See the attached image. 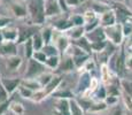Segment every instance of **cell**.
Returning a JSON list of instances; mask_svg holds the SVG:
<instances>
[{"label":"cell","mask_w":132,"mask_h":115,"mask_svg":"<svg viewBox=\"0 0 132 115\" xmlns=\"http://www.w3.org/2000/svg\"><path fill=\"white\" fill-rule=\"evenodd\" d=\"M99 25H101L100 24V17H98L96 20H94V21H92L90 23H86V24L84 25V27H85V31L86 32H90V31H92V30H94L95 28H98Z\"/></svg>","instance_id":"cell-44"},{"label":"cell","mask_w":132,"mask_h":115,"mask_svg":"<svg viewBox=\"0 0 132 115\" xmlns=\"http://www.w3.org/2000/svg\"><path fill=\"white\" fill-rule=\"evenodd\" d=\"M76 66H75V62H73V59L71 55H67L61 60L60 62V66H59V69L63 73H68V71H71L72 69H75Z\"/></svg>","instance_id":"cell-18"},{"label":"cell","mask_w":132,"mask_h":115,"mask_svg":"<svg viewBox=\"0 0 132 115\" xmlns=\"http://www.w3.org/2000/svg\"><path fill=\"white\" fill-rule=\"evenodd\" d=\"M85 36L88 38L91 43L93 42H101V40H107V36H106L105 28L102 25H99L98 28H95L94 30L90 32H86Z\"/></svg>","instance_id":"cell-8"},{"label":"cell","mask_w":132,"mask_h":115,"mask_svg":"<svg viewBox=\"0 0 132 115\" xmlns=\"http://www.w3.org/2000/svg\"><path fill=\"white\" fill-rule=\"evenodd\" d=\"M54 29L57 30V31H67V30H69L70 28L73 27L71 20H68V19H63V20H60V21L55 22L54 23Z\"/></svg>","instance_id":"cell-23"},{"label":"cell","mask_w":132,"mask_h":115,"mask_svg":"<svg viewBox=\"0 0 132 115\" xmlns=\"http://www.w3.org/2000/svg\"><path fill=\"white\" fill-rule=\"evenodd\" d=\"M105 101L108 106L114 107L118 104V101H120V96H107V98L105 99Z\"/></svg>","instance_id":"cell-45"},{"label":"cell","mask_w":132,"mask_h":115,"mask_svg":"<svg viewBox=\"0 0 132 115\" xmlns=\"http://www.w3.org/2000/svg\"><path fill=\"white\" fill-rule=\"evenodd\" d=\"M60 62H61L60 55H52V57L47 58V61L45 62V65H46V67L51 69H56V68H59Z\"/></svg>","instance_id":"cell-28"},{"label":"cell","mask_w":132,"mask_h":115,"mask_svg":"<svg viewBox=\"0 0 132 115\" xmlns=\"http://www.w3.org/2000/svg\"><path fill=\"white\" fill-rule=\"evenodd\" d=\"M45 13H46V17H50V16H55V15L61 14L62 11H61L60 5L57 1H55V0H46Z\"/></svg>","instance_id":"cell-12"},{"label":"cell","mask_w":132,"mask_h":115,"mask_svg":"<svg viewBox=\"0 0 132 115\" xmlns=\"http://www.w3.org/2000/svg\"><path fill=\"white\" fill-rule=\"evenodd\" d=\"M17 91H19L20 96H21L22 98H25V99H31L32 96H34V91L30 90V89L27 88V86H24L23 84H21V85L19 86Z\"/></svg>","instance_id":"cell-35"},{"label":"cell","mask_w":132,"mask_h":115,"mask_svg":"<svg viewBox=\"0 0 132 115\" xmlns=\"http://www.w3.org/2000/svg\"><path fill=\"white\" fill-rule=\"evenodd\" d=\"M69 111L70 115H84V108L80 106L78 100L76 99H69Z\"/></svg>","instance_id":"cell-21"},{"label":"cell","mask_w":132,"mask_h":115,"mask_svg":"<svg viewBox=\"0 0 132 115\" xmlns=\"http://www.w3.org/2000/svg\"><path fill=\"white\" fill-rule=\"evenodd\" d=\"M2 30V36H4L5 42H17L19 39V29L15 28H4Z\"/></svg>","instance_id":"cell-16"},{"label":"cell","mask_w":132,"mask_h":115,"mask_svg":"<svg viewBox=\"0 0 132 115\" xmlns=\"http://www.w3.org/2000/svg\"><path fill=\"white\" fill-rule=\"evenodd\" d=\"M32 58L34 59H36L37 61H39V62H42V63H45L47 61V55H46V53L44 52L43 50H40V51H35V53H34V55H32Z\"/></svg>","instance_id":"cell-41"},{"label":"cell","mask_w":132,"mask_h":115,"mask_svg":"<svg viewBox=\"0 0 132 115\" xmlns=\"http://www.w3.org/2000/svg\"><path fill=\"white\" fill-rule=\"evenodd\" d=\"M0 83L4 85V88L6 89V91L9 94H13L21 85L22 80H20V78H2V80H0Z\"/></svg>","instance_id":"cell-9"},{"label":"cell","mask_w":132,"mask_h":115,"mask_svg":"<svg viewBox=\"0 0 132 115\" xmlns=\"http://www.w3.org/2000/svg\"><path fill=\"white\" fill-rule=\"evenodd\" d=\"M72 44L77 45L78 47H80L82 50H84L85 52H87L88 54H92V48H91V42L88 40V38L86 36H83V37L78 38V39H75L72 42Z\"/></svg>","instance_id":"cell-20"},{"label":"cell","mask_w":132,"mask_h":115,"mask_svg":"<svg viewBox=\"0 0 132 115\" xmlns=\"http://www.w3.org/2000/svg\"><path fill=\"white\" fill-rule=\"evenodd\" d=\"M55 115H70L69 111V99H59L55 106Z\"/></svg>","instance_id":"cell-15"},{"label":"cell","mask_w":132,"mask_h":115,"mask_svg":"<svg viewBox=\"0 0 132 115\" xmlns=\"http://www.w3.org/2000/svg\"><path fill=\"white\" fill-rule=\"evenodd\" d=\"M11 22H12V20L8 19V17H0V29L6 28L7 24H9Z\"/></svg>","instance_id":"cell-51"},{"label":"cell","mask_w":132,"mask_h":115,"mask_svg":"<svg viewBox=\"0 0 132 115\" xmlns=\"http://www.w3.org/2000/svg\"><path fill=\"white\" fill-rule=\"evenodd\" d=\"M113 9L115 11L116 16H117V23H124L132 17V11L123 2H114Z\"/></svg>","instance_id":"cell-5"},{"label":"cell","mask_w":132,"mask_h":115,"mask_svg":"<svg viewBox=\"0 0 132 115\" xmlns=\"http://www.w3.org/2000/svg\"><path fill=\"white\" fill-rule=\"evenodd\" d=\"M24 86H27V88H29L30 90H32L34 92H36L38 90H40V89H43L42 84L38 82L37 78H24V80H22V83Z\"/></svg>","instance_id":"cell-22"},{"label":"cell","mask_w":132,"mask_h":115,"mask_svg":"<svg viewBox=\"0 0 132 115\" xmlns=\"http://www.w3.org/2000/svg\"><path fill=\"white\" fill-rule=\"evenodd\" d=\"M21 63H22V59L20 58L17 54L8 57L7 58V61H6L7 68H9L11 70H16V69L21 66Z\"/></svg>","instance_id":"cell-24"},{"label":"cell","mask_w":132,"mask_h":115,"mask_svg":"<svg viewBox=\"0 0 132 115\" xmlns=\"http://www.w3.org/2000/svg\"><path fill=\"white\" fill-rule=\"evenodd\" d=\"M24 50H25V57H27V59H31L32 55H34V53H35L32 38H29V39L24 43Z\"/></svg>","instance_id":"cell-32"},{"label":"cell","mask_w":132,"mask_h":115,"mask_svg":"<svg viewBox=\"0 0 132 115\" xmlns=\"http://www.w3.org/2000/svg\"><path fill=\"white\" fill-rule=\"evenodd\" d=\"M16 54H17V47L15 42H4L0 45V55L8 58Z\"/></svg>","instance_id":"cell-10"},{"label":"cell","mask_w":132,"mask_h":115,"mask_svg":"<svg viewBox=\"0 0 132 115\" xmlns=\"http://www.w3.org/2000/svg\"><path fill=\"white\" fill-rule=\"evenodd\" d=\"M107 45H108V39L101 40V42H93V43H91V48H92V52L100 53L107 47Z\"/></svg>","instance_id":"cell-30"},{"label":"cell","mask_w":132,"mask_h":115,"mask_svg":"<svg viewBox=\"0 0 132 115\" xmlns=\"http://www.w3.org/2000/svg\"><path fill=\"white\" fill-rule=\"evenodd\" d=\"M71 20L73 27H80V25H85V20H84V16L83 15H79V14H75L70 17Z\"/></svg>","instance_id":"cell-40"},{"label":"cell","mask_w":132,"mask_h":115,"mask_svg":"<svg viewBox=\"0 0 132 115\" xmlns=\"http://www.w3.org/2000/svg\"><path fill=\"white\" fill-rule=\"evenodd\" d=\"M32 43H34L35 51H40V50H43V47H44L45 43H44V39H43V36H42V34H40V31L36 32V34L32 36Z\"/></svg>","instance_id":"cell-27"},{"label":"cell","mask_w":132,"mask_h":115,"mask_svg":"<svg viewBox=\"0 0 132 115\" xmlns=\"http://www.w3.org/2000/svg\"><path fill=\"white\" fill-rule=\"evenodd\" d=\"M9 105H11L9 100H7V101H5V103L0 104V115L5 114L7 111H8V109H9Z\"/></svg>","instance_id":"cell-49"},{"label":"cell","mask_w":132,"mask_h":115,"mask_svg":"<svg viewBox=\"0 0 132 115\" xmlns=\"http://www.w3.org/2000/svg\"><path fill=\"white\" fill-rule=\"evenodd\" d=\"M28 60L29 62H28V68L24 74V78H37L39 75L45 73V67H46L45 63L39 62L34 58L28 59Z\"/></svg>","instance_id":"cell-4"},{"label":"cell","mask_w":132,"mask_h":115,"mask_svg":"<svg viewBox=\"0 0 132 115\" xmlns=\"http://www.w3.org/2000/svg\"><path fill=\"white\" fill-rule=\"evenodd\" d=\"M4 42H5V39H4V36H2V30L0 29V45H1Z\"/></svg>","instance_id":"cell-56"},{"label":"cell","mask_w":132,"mask_h":115,"mask_svg":"<svg viewBox=\"0 0 132 115\" xmlns=\"http://www.w3.org/2000/svg\"><path fill=\"white\" fill-rule=\"evenodd\" d=\"M61 82H62V78H61V76H55L52 78V81L50 82V83L47 84L46 86H44V91L45 93H46V96H51V94H53L55 92V90H56L57 88L60 86Z\"/></svg>","instance_id":"cell-17"},{"label":"cell","mask_w":132,"mask_h":115,"mask_svg":"<svg viewBox=\"0 0 132 115\" xmlns=\"http://www.w3.org/2000/svg\"><path fill=\"white\" fill-rule=\"evenodd\" d=\"M111 69L109 67L108 63H102L100 65V78L101 83L103 85H108L109 83L113 82V77H111Z\"/></svg>","instance_id":"cell-14"},{"label":"cell","mask_w":132,"mask_h":115,"mask_svg":"<svg viewBox=\"0 0 132 115\" xmlns=\"http://www.w3.org/2000/svg\"><path fill=\"white\" fill-rule=\"evenodd\" d=\"M109 115H124V113H123V109H122L120 106L116 105V106H114V108L110 111Z\"/></svg>","instance_id":"cell-50"},{"label":"cell","mask_w":132,"mask_h":115,"mask_svg":"<svg viewBox=\"0 0 132 115\" xmlns=\"http://www.w3.org/2000/svg\"><path fill=\"white\" fill-rule=\"evenodd\" d=\"M108 105L106 104L105 100H98L95 101V103H93L91 105L90 109H88V113H99V112H102V111H106V109L108 108Z\"/></svg>","instance_id":"cell-25"},{"label":"cell","mask_w":132,"mask_h":115,"mask_svg":"<svg viewBox=\"0 0 132 115\" xmlns=\"http://www.w3.org/2000/svg\"><path fill=\"white\" fill-rule=\"evenodd\" d=\"M96 13L94 9H88V11H86L84 13V20H85V24L86 23H90V22H92V21H94V20L98 19V16H96Z\"/></svg>","instance_id":"cell-38"},{"label":"cell","mask_w":132,"mask_h":115,"mask_svg":"<svg viewBox=\"0 0 132 115\" xmlns=\"http://www.w3.org/2000/svg\"><path fill=\"white\" fill-rule=\"evenodd\" d=\"M53 44L57 47V50H59L60 53H62V54H64L65 52H67V50L69 48V46L71 45L69 42V38H68V36H63V35H60L57 36V37H55L54 42H53Z\"/></svg>","instance_id":"cell-13"},{"label":"cell","mask_w":132,"mask_h":115,"mask_svg":"<svg viewBox=\"0 0 132 115\" xmlns=\"http://www.w3.org/2000/svg\"><path fill=\"white\" fill-rule=\"evenodd\" d=\"M108 93H107V88H106V85H100L98 88V90L95 91V97L98 100H105L106 98H107Z\"/></svg>","instance_id":"cell-37"},{"label":"cell","mask_w":132,"mask_h":115,"mask_svg":"<svg viewBox=\"0 0 132 115\" xmlns=\"http://www.w3.org/2000/svg\"><path fill=\"white\" fill-rule=\"evenodd\" d=\"M12 12L17 19H23L28 14L27 8L24 6H22V5H17V4H12Z\"/></svg>","instance_id":"cell-26"},{"label":"cell","mask_w":132,"mask_h":115,"mask_svg":"<svg viewBox=\"0 0 132 115\" xmlns=\"http://www.w3.org/2000/svg\"><path fill=\"white\" fill-rule=\"evenodd\" d=\"M85 34H86V31H85L84 25H80V27H72V28H70L69 30L65 31V35H67L69 38H71L72 40L83 37V36H85Z\"/></svg>","instance_id":"cell-19"},{"label":"cell","mask_w":132,"mask_h":115,"mask_svg":"<svg viewBox=\"0 0 132 115\" xmlns=\"http://www.w3.org/2000/svg\"><path fill=\"white\" fill-rule=\"evenodd\" d=\"M121 24H122V29H123L124 37L128 38L130 35H132V22L125 21L124 23H121Z\"/></svg>","instance_id":"cell-42"},{"label":"cell","mask_w":132,"mask_h":115,"mask_svg":"<svg viewBox=\"0 0 132 115\" xmlns=\"http://www.w3.org/2000/svg\"><path fill=\"white\" fill-rule=\"evenodd\" d=\"M68 4V6L71 7V6H77V5H79L80 2H83L84 0H65Z\"/></svg>","instance_id":"cell-53"},{"label":"cell","mask_w":132,"mask_h":115,"mask_svg":"<svg viewBox=\"0 0 132 115\" xmlns=\"http://www.w3.org/2000/svg\"><path fill=\"white\" fill-rule=\"evenodd\" d=\"M57 2H59V5H60V8H61V11L63 12H67L68 9H69V6H68V4H67V1L65 0H57Z\"/></svg>","instance_id":"cell-52"},{"label":"cell","mask_w":132,"mask_h":115,"mask_svg":"<svg viewBox=\"0 0 132 115\" xmlns=\"http://www.w3.org/2000/svg\"><path fill=\"white\" fill-rule=\"evenodd\" d=\"M45 4H46V0H30L29 1L28 13L35 25H42L45 23V20H46Z\"/></svg>","instance_id":"cell-1"},{"label":"cell","mask_w":132,"mask_h":115,"mask_svg":"<svg viewBox=\"0 0 132 115\" xmlns=\"http://www.w3.org/2000/svg\"><path fill=\"white\" fill-rule=\"evenodd\" d=\"M9 111L15 115H24L25 109L23 107V105L20 103H13L9 105Z\"/></svg>","instance_id":"cell-31"},{"label":"cell","mask_w":132,"mask_h":115,"mask_svg":"<svg viewBox=\"0 0 132 115\" xmlns=\"http://www.w3.org/2000/svg\"><path fill=\"white\" fill-rule=\"evenodd\" d=\"M126 68H128V70L132 71V54L126 57Z\"/></svg>","instance_id":"cell-54"},{"label":"cell","mask_w":132,"mask_h":115,"mask_svg":"<svg viewBox=\"0 0 132 115\" xmlns=\"http://www.w3.org/2000/svg\"><path fill=\"white\" fill-rule=\"evenodd\" d=\"M38 28L35 27H22L19 29V39H17V44H21V43H25L29 38H32L36 32H38Z\"/></svg>","instance_id":"cell-7"},{"label":"cell","mask_w":132,"mask_h":115,"mask_svg":"<svg viewBox=\"0 0 132 115\" xmlns=\"http://www.w3.org/2000/svg\"><path fill=\"white\" fill-rule=\"evenodd\" d=\"M43 51H44L45 53H46L47 57H52V55H59V50H57V47L55 46L54 44H46L44 45V47H43Z\"/></svg>","instance_id":"cell-33"},{"label":"cell","mask_w":132,"mask_h":115,"mask_svg":"<svg viewBox=\"0 0 132 115\" xmlns=\"http://www.w3.org/2000/svg\"><path fill=\"white\" fill-rule=\"evenodd\" d=\"M83 69H84V70H86V71H90V73H91L93 69H95V62L92 60V59H90V60H88L87 62H86L85 65H84Z\"/></svg>","instance_id":"cell-48"},{"label":"cell","mask_w":132,"mask_h":115,"mask_svg":"<svg viewBox=\"0 0 132 115\" xmlns=\"http://www.w3.org/2000/svg\"><path fill=\"white\" fill-rule=\"evenodd\" d=\"M53 96L57 99H71L73 98V93L70 92L69 90H64V91H59V92H54Z\"/></svg>","instance_id":"cell-39"},{"label":"cell","mask_w":132,"mask_h":115,"mask_svg":"<svg viewBox=\"0 0 132 115\" xmlns=\"http://www.w3.org/2000/svg\"><path fill=\"white\" fill-rule=\"evenodd\" d=\"M100 86V82H99L98 78L95 77H92V81H91V84H90V90L92 93H94V92L98 90V88Z\"/></svg>","instance_id":"cell-47"},{"label":"cell","mask_w":132,"mask_h":115,"mask_svg":"<svg viewBox=\"0 0 132 115\" xmlns=\"http://www.w3.org/2000/svg\"><path fill=\"white\" fill-rule=\"evenodd\" d=\"M126 47L132 48V35H130L128 37V40H126Z\"/></svg>","instance_id":"cell-55"},{"label":"cell","mask_w":132,"mask_h":115,"mask_svg":"<svg viewBox=\"0 0 132 115\" xmlns=\"http://www.w3.org/2000/svg\"><path fill=\"white\" fill-rule=\"evenodd\" d=\"M99 17H100V24L103 28L111 27V25L117 23V16H116V13L113 8H108L107 11L103 12Z\"/></svg>","instance_id":"cell-6"},{"label":"cell","mask_w":132,"mask_h":115,"mask_svg":"<svg viewBox=\"0 0 132 115\" xmlns=\"http://www.w3.org/2000/svg\"><path fill=\"white\" fill-rule=\"evenodd\" d=\"M2 115H9L8 113H7V112H6V113H5V114H2Z\"/></svg>","instance_id":"cell-58"},{"label":"cell","mask_w":132,"mask_h":115,"mask_svg":"<svg viewBox=\"0 0 132 115\" xmlns=\"http://www.w3.org/2000/svg\"><path fill=\"white\" fill-rule=\"evenodd\" d=\"M121 88H122V90L125 92V93L132 96V81L126 80L125 77L121 78Z\"/></svg>","instance_id":"cell-36"},{"label":"cell","mask_w":132,"mask_h":115,"mask_svg":"<svg viewBox=\"0 0 132 115\" xmlns=\"http://www.w3.org/2000/svg\"><path fill=\"white\" fill-rule=\"evenodd\" d=\"M109 60H113V69L117 74V76H120L121 78L125 77L128 68H126V54L123 46L118 48V51H116Z\"/></svg>","instance_id":"cell-2"},{"label":"cell","mask_w":132,"mask_h":115,"mask_svg":"<svg viewBox=\"0 0 132 115\" xmlns=\"http://www.w3.org/2000/svg\"><path fill=\"white\" fill-rule=\"evenodd\" d=\"M122 100H123V104H124V106H125L126 111H131L132 109V96L124 92L123 97H122Z\"/></svg>","instance_id":"cell-43"},{"label":"cell","mask_w":132,"mask_h":115,"mask_svg":"<svg viewBox=\"0 0 132 115\" xmlns=\"http://www.w3.org/2000/svg\"><path fill=\"white\" fill-rule=\"evenodd\" d=\"M40 34H42V36H43V39H44L45 45L50 44L51 40H52V38H53L54 29H53V28H51V27H46L45 29H43L42 31H40Z\"/></svg>","instance_id":"cell-29"},{"label":"cell","mask_w":132,"mask_h":115,"mask_svg":"<svg viewBox=\"0 0 132 115\" xmlns=\"http://www.w3.org/2000/svg\"><path fill=\"white\" fill-rule=\"evenodd\" d=\"M106 36L107 39L110 43L115 44L116 46H122L124 43V34H123V29H122V24L121 23H116V24L111 25V27L105 28Z\"/></svg>","instance_id":"cell-3"},{"label":"cell","mask_w":132,"mask_h":115,"mask_svg":"<svg viewBox=\"0 0 132 115\" xmlns=\"http://www.w3.org/2000/svg\"><path fill=\"white\" fill-rule=\"evenodd\" d=\"M9 96H11V94H9L8 92L6 91V89L4 88V85L0 83V104L5 103V101L8 100V97Z\"/></svg>","instance_id":"cell-46"},{"label":"cell","mask_w":132,"mask_h":115,"mask_svg":"<svg viewBox=\"0 0 132 115\" xmlns=\"http://www.w3.org/2000/svg\"><path fill=\"white\" fill-rule=\"evenodd\" d=\"M91 81H92L91 73L90 71L84 70L83 71V74L80 75L79 80H78V83H77V90H78V92H79L80 94H82L84 91L87 90V89H90Z\"/></svg>","instance_id":"cell-11"},{"label":"cell","mask_w":132,"mask_h":115,"mask_svg":"<svg viewBox=\"0 0 132 115\" xmlns=\"http://www.w3.org/2000/svg\"><path fill=\"white\" fill-rule=\"evenodd\" d=\"M53 77H54V75H53L52 73H43L42 75L38 76L37 80H38V82H39L40 84H42L43 88H44V86H46L47 84L52 81Z\"/></svg>","instance_id":"cell-34"},{"label":"cell","mask_w":132,"mask_h":115,"mask_svg":"<svg viewBox=\"0 0 132 115\" xmlns=\"http://www.w3.org/2000/svg\"><path fill=\"white\" fill-rule=\"evenodd\" d=\"M125 115H132V109H131V111H126V114Z\"/></svg>","instance_id":"cell-57"},{"label":"cell","mask_w":132,"mask_h":115,"mask_svg":"<svg viewBox=\"0 0 132 115\" xmlns=\"http://www.w3.org/2000/svg\"><path fill=\"white\" fill-rule=\"evenodd\" d=\"M0 4H1V0H0Z\"/></svg>","instance_id":"cell-59"}]
</instances>
